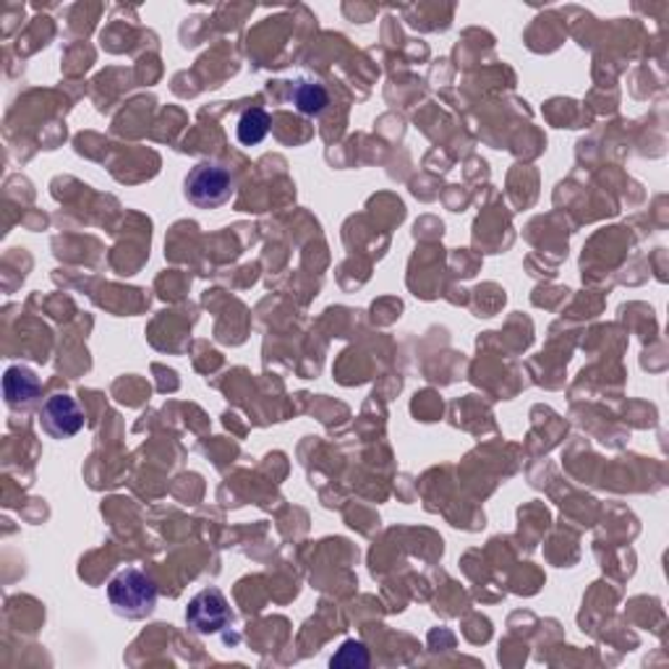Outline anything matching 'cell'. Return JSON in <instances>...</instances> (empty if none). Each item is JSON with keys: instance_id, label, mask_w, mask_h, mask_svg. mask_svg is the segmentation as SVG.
<instances>
[{"instance_id": "obj_1", "label": "cell", "mask_w": 669, "mask_h": 669, "mask_svg": "<svg viewBox=\"0 0 669 669\" xmlns=\"http://www.w3.org/2000/svg\"><path fill=\"white\" fill-rule=\"evenodd\" d=\"M108 602L113 612L123 619H144L157 606V585L152 575L139 568H125L110 578Z\"/></svg>"}, {"instance_id": "obj_2", "label": "cell", "mask_w": 669, "mask_h": 669, "mask_svg": "<svg viewBox=\"0 0 669 669\" xmlns=\"http://www.w3.org/2000/svg\"><path fill=\"white\" fill-rule=\"evenodd\" d=\"M184 194L194 207L218 209L235 194V178L226 165L199 163L184 180Z\"/></svg>"}, {"instance_id": "obj_3", "label": "cell", "mask_w": 669, "mask_h": 669, "mask_svg": "<svg viewBox=\"0 0 669 669\" xmlns=\"http://www.w3.org/2000/svg\"><path fill=\"white\" fill-rule=\"evenodd\" d=\"M233 623L228 599L218 589H205L186 606V625L197 636H215Z\"/></svg>"}, {"instance_id": "obj_4", "label": "cell", "mask_w": 669, "mask_h": 669, "mask_svg": "<svg viewBox=\"0 0 669 669\" xmlns=\"http://www.w3.org/2000/svg\"><path fill=\"white\" fill-rule=\"evenodd\" d=\"M40 424L53 439H72L84 429V410L72 395L55 393L42 403Z\"/></svg>"}, {"instance_id": "obj_5", "label": "cell", "mask_w": 669, "mask_h": 669, "mask_svg": "<svg viewBox=\"0 0 669 669\" xmlns=\"http://www.w3.org/2000/svg\"><path fill=\"white\" fill-rule=\"evenodd\" d=\"M3 395L13 410L34 408L42 395L40 376L26 366H9L3 374Z\"/></svg>"}, {"instance_id": "obj_6", "label": "cell", "mask_w": 669, "mask_h": 669, "mask_svg": "<svg viewBox=\"0 0 669 669\" xmlns=\"http://www.w3.org/2000/svg\"><path fill=\"white\" fill-rule=\"evenodd\" d=\"M290 100H293V105H296L298 113L319 116L327 105H330V95H327V89L322 87V84L298 81V84H293Z\"/></svg>"}, {"instance_id": "obj_7", "label": "cell", "mask_w": 669, "mask_h": 669, "mask_svg": "<svg viewBox=\"0 0 669 669\" xmlns=\"http://www.w3.org/2000/svg\"><path fill=\"white\" fill-rule=\"evenodd\" d=\"M272 118L264 108H249L246 113L239 118V125H235V136L243 146H256L264 142V136L270 134Z\"/></svg>"}, {"instance_id": "obj_8", "label": "cell", "mask_w": 669, "mask_h": 669, "mask_svg": "<svg viewBox=\"0 0 669 669\" xmlns=\"http://www.w3.org/2000/svg\"><path fill=\"white\" fill-rule=\"evenodd\" d=\"M332 667H343V669H361L369 667V651L366 646L361 644V640H346L343 646H340V651L334 654Z\"/></svg>"}]
</instances>
